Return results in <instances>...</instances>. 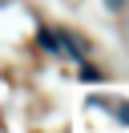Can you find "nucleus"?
I'll return each instance as SVG.
<instances>
[{"instance_id": "obj_1", "label": "nucleus", "mask_w": 129, "mask_h": 133, "mask_svg": "<svg viewBox=\"0 0 129 133\" xmlns=\"http://www.w3.org/2000/svg\"><path fill=\"white\" fill-rule=\"evenodd\" d=\"M40 44H44L48 52H61V49H56V36H53V32H40Z\"/></svg>"}]
</instances>
